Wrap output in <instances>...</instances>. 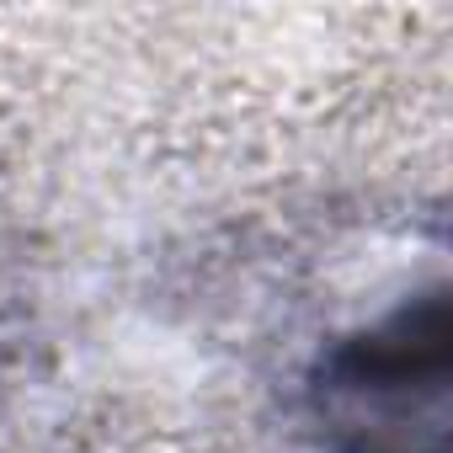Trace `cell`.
<instances>
[{
    "label": "cell",
    "mask_w": 453,
    "mask_h": 453,
    "mask_svg": "<svg viewBox=\"0 0 453 453\" xmlns=\"http://www.w3.org/2000/svg\"><path fill=\"white\" fill-rule=\"evenodd\" d=\"M448 384V315L442 299L395 315L384 331L357 336L331 357L326 411L357 453H416V426L442 437Z\"/></svg>",
    "instance_id": "6da1fadb"
}]
</instances>
